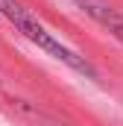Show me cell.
<instances>
[{
  "mask_svg": "<svg viewBox=\"0 0 123 126\" xmlns=\"http://www.w3.org/2000/svg\"><path fill=\"white\" fill-rule=\"evenodd\" d=\"M0 15H3V18H6V21H9V24H12L18 32H21L24 38H30L38 50L50 53L53 59L64 62L67 67H73V70H79V73L97 76V70L91 67V62H88L85 56H79L76 50H70L67 44H62L59 38L47 30V27H44V24H41V21L32 15L24 3H18V0H0Z\"/></svg>",
  "mask_w": 123,
  "mask_h": 126,
  "instance_id": "6da1fadb",
  "label": "cell"
},
{
  "mask_svg": "<svg viewBox=\"0 0 123 126\" xmlns=\"http://www.w3.org/2000/svg\"><path fill=\"white\" fill-rule=\"evenodd\" d=\"M9 106H12V111L18 114V120H21L24 126H64V123H59L56 117H50V114L38 111L35 106L24 103V100H9Z\"/></svg>",
  "mask_w": 123,
  "mask_h": 126,
  "instance_id": "7a4b0ae2",
  "label": "cell"
}]
</instances>
